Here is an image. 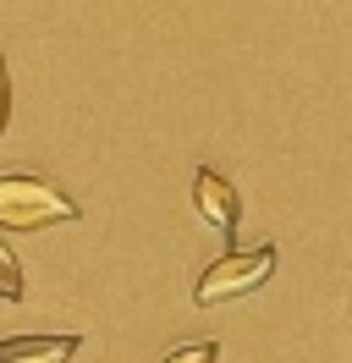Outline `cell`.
Returning <instances> with one entry per match:
<instances>
[{
	"instance_id": "obj_3",
	"label": "cell",
	"mask_w": 352,
	"mask_h": 363,
	"mask_svg": "<svg viewBox=\"0 0 352 363\" xmlns=\"http://www.w3.org/2000/svg\"><path fill=\"white\" fill-rule=\"evenodd\" d=\"M193 204H198V215H204V226H215L220 237H231L237 231V187L220 177L215 165H198L193 171Z\"/></svg>"
},
{
	"instance_id": "obj_6",
	"label": "cell",
	"mask_w": 352,
	"mask_h": 363,
	"mask_svg": "<svg viewBox=\"0 0 352 363\" xmlns=\"http://www.w3.org/2000/svg\"><path fill=\"white\" fill-rule=\"evenodd\" d=\"M165 363H220V347L215 341H193V347H176Z\"/></svg>"
},
{
	"instance_id": "obj_1",
	"label": "cell",
	"mask_w": 352,
	"mask_h": 363,
	"mask_svg": "<svg viewBox=\"0 0 352 363\" xmlns=\"http://www.w3.org/2000/svg\"><path fill=\"white\" fill-rule=\"evenodd\" d=\"M77 220V199L55 187L39 171H0V226L6 231H39Z\"/></svg>"
},
{
	"instance_id": "obj_5",
	"label": "cell",
	"mask_w": 352,
	"mask_h": 363,
	"mask_svg": "<svg viewBox=\"0 0 352 363\" xmlns=\"http://www.w3.org/2000/svg\"><path fill=\"white\" fill-rule=\"evenodd\" d=\"M0 303H22V264L6 242H0Z\"/></svg>"
},
{
	"instance_id": "obj_7",
	"label": "cell",
	"mask_w": 352,
	"mask_h": 363,
	"mask_svg": "<svg viewBox=\"0 0 352 363\" xmlns=\"http://www.w3.org/2000/svg\"><path fill=\"white\" fill-rule=\"evenodd\" d=\"M11 121V72H6V55H0V133Z\"/></svg>"
},
{
	"instance_id": "obj_4",
	"label": "cell",
	"mask_w": 352,
	"mask_h": 363,
	"mask_svg": "<svg viewBox=\"0 0 352 363\" xmlns=\"http://www.w3.org/2000/svg\"><path fill=\"white\" fill-rule=\"evenodd\" d=\"M83 336H6L0 363H72Z\"/></svg>"
},
{
	"instance_id": "obj_2",
	"label": "cell",
	"mask_w": 352,
	"mask_h": 363,
	"mask_svg": "<svg viewBox=\"0 0 352 363\" xmlns=\"http://www.w3.org/2000/svg\"><path fill=\"white\" fill-rule=\"evenodd\" d=\"M270 275H275V242H259V248H226L209 270L198 275L193 303H198V308H215V303H226V297H242V292H253V286H264Z\"/></svg>"
}]
</instances>
